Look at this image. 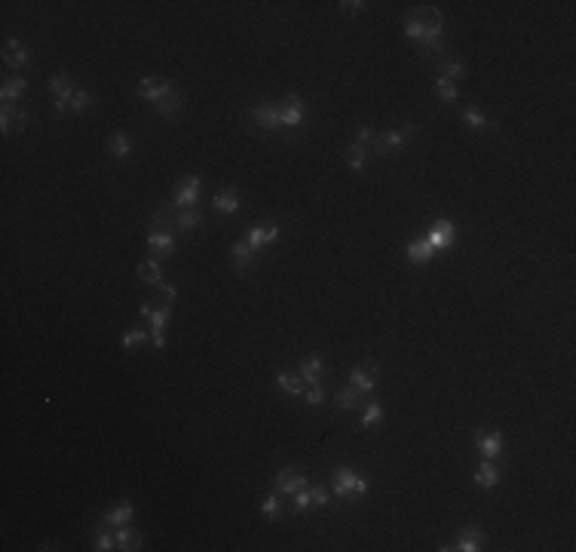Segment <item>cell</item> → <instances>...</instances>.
<instances>
[{"label":"cell","mask_w":576,"mask_h":552,"mask_svg":"<svg viewBox=\"0 0 576 552\" xmlns=\"http://www.w3.org/2000/svg\"><path fill=\"white\" fill-rule=\"evenodd\" d=\"M25 89H28V80H25L22 74L6 77L4 86H0V101H4V105H19V101H22V96H25Z\"/></svg>","instance_id":"obj_22"},{"label":"cell","mask_w":576,"mask_h":552,"mask_svg":"<svg viewBox=\"0 0 576 552\" xmlns=\"http://www.w3.org/2000/svg\"><path fill=\"white\" fill-rule=\"evenodd\" d=\"M114 534H117V549H123V552L144 549V534L141 531L129 528V525H120V528H114Z\"/></svg>","instance_id":"obj_26"},{"label":"cell","mask_w":576,"mask_h":552,"mask_svg":"<svg viewBox=\"0 0 576 552\" xmlns=\"http://www.w3.org/2000/svg\"><path fill=\"white\" fill-rule=\"evenodd\" d=\"M337 6H341L344 9V13H365V9H368V4H365V0H344V4H337Z\"/></svg>","instance_id":"obj_47"},{"label":"cell","mask_w":576,"mask_h":552,"mask_svg":"<svg viewBox=\"0 0 576 552\" xmlns=\"http://www.w3.org/2000/svg\"><path fill=\"white\" fill-rule=\"evenodd\" d=\"M276 240H279V221H273V218L254 221L252 228H249V233H245V242H249L258 255L267 249V245H273Z\"/></svg>","instance_id":"obj_4"},{"label":"cell","mask_w":576,"mask_h":552,"mask_svg":"<svg viewBox=\"0 0 576 552\" xmlns=\"http://www.w3.org/2000/svg\"><path fill=\"white\" fill-rule=\"evenodd\" d=\"M132 516H135V506H132V500H120L117 506H110L105 516H101V525L108 528H120V525H129Z\"/></svg>","instance_id":"obj_18"},{"label":"cell","mask_w":576,"mask_h":552,"mask_svg":"<svg viewBox=\"0 0 576 552\" xmlns=\"http://www.w3.org/2000/svg\"><path fill=\"white\" fill-rule=\"evenodd\" d=\"M304 402L310 405V408H319V405L325 402V387H322V384H310V387L304 390Z\"/></svg>","instance_id":"obj_43"},{"label":"cell","mask_w":576,"mask_h":552,"mask_svg":"<svg viewBox=\"0 0 576 552\" xmlns=\"http://www.w3.org/2000/svg\"><path fill=\"white\" fill-rule=\"evenodd\" d=\"M405 37L408 40H414V44H420V37H423V22H420V16H417V9H411V13L405 16Z\"/></svg>","instance_id":"obj_39"},{"label":"cell","mask_w":576,"mask_h":552,"mask_svg":"<svg viewBox=\"0 0 576 552\" xmlns=\"http://www.w3.org/2000/svg\"><path fill=\"white\" fill-rule=\"evenodd\" d=\"M365 399H368V396H362V393L356 390V387L346 384V387H341V390L334 393V405L341 408V412H362V408H365Z\"/></svg>","instance_id":"obj_20"},{"label":"cell","mask_w":576,"mask_h":552,"mask_svg":"<svg viewBox=\"0 0 576 552\" xmlns=\"http://www.w3.org/2000/svg\"><path fill=\"white\" fill-rule=\"evenodd\" d=\"M475 451H478V457H485V460H497V457H503V451H506V439H503L500 429H478L475 433Z\"/></svg>","instance_id":"obj_9"},{"label":"cell","mask_w":576,"mask_h":552,"mask_svg":"<svg viewBox=\"0 0 576 552\" xmlns=\"http://www.w3.org/2000/svg\"><path fill=\"white\" fill-rule=\"evenodd\" d=\"M472 479H475L478 488H488V491H490V488L500 485V466L493 464V460L481 457V464H478V469H475V476H472Z\"/></svg>","instance_id":"obj_27"},{"label":"cell","mask_w":576,"mask_h":552,"mask_svg":"<svg viewBox=\"0 0 576 552\" xmlns=\"http://www.w3.org/2000/svg\"><path fill=\"white\" fill-rule=\"evenodd\" d=\"M153 111H157L160 117H166V120H175V117H178L181 111H184V96H181L178 89H172L166 98H163V101H157V105H153Z\"/></svg>","instance_id":"obj_29"},{"label":"cell","mask_w":576,"mask_h":552,"mask_svg":"<svg viewBox=\"0 0 576 552\" xmlns=\"http://www.w3.org/2000/svg\"><path fill=\"white\" fill-rule=\"evenodd\" d=\"M463 123H466L469 129H475V132H481V129H497V123L481 114L475 105H466V111H463Z\"/></svg>","instance_id":"obj_32"},{"label":"cell","mask_w":576,"mask_h":552,"mask_svg":"<svg viewBox=\"0 0 576 552\" xmlns=\"http://www.w3.org/2000/svg\"><path fill=\"white\" fill-rule=\"evenodd\" d=\"M249 120L264 132H282V117H279V105H276V101L252 105L249 108Z\"/></svg>","instance_id":"obj_6"},{"label":"cell","mask_w":576,"mask_h":552,"mask_svg":"<svg viewBox=\"0 0 576 552\" xmlns=\"http://www.w3.org/2000/svg\"><path fill=\"white\" fill-rule=\"evenodd\" d=\"M380 421H384V405H380L374 396H368V399H365V408H362V421H359V426H362V429H374Z\"/></svg>","instance_id":"obj_31"},{"label":"cell","mask_w":576,"mask_h":552,"mask_svg":"<svg viewBox=\"0 0 576 552\" xmlns=\"http://www.w3.org/2000/svg\"><path fill=\"white\" fill-rule=\"evenodd\" d=\"M313 491V506H319V509H322V506H328V504H331V488H325V485H313L310 488Z\"/></svg>","instance_id":"obj_44"},{"label":"cell","mask_w":576,"mask_h":552,"mask_svg":"<svg viewBox=\"0 0 576 552\" xmlns=\"http://www.w3.org/2000/svg\"><path fill=\"white\" fill-rule=\"evenodd\" d=\"M344 157H346V166H349V169L362 172V169L368 166V157H371V153H368V148H362V145H356V141H353V145H346Z\"/></svg>","instance_id":"obj_34"},{"label":"cell","mask_w":576,"mask_h":552,"mask_svg":"<svg viewBox=\"0 0 576 552\" xmlns=\"http://www.w3.org/2000/svg\"><path fill=\"white\" fill-rule=\"evenodd\" d=\"M28 61H31V56H28V46H25V44H19L16 37H9L6 44H4V65L19 71V68H25Z\"/></svg>","instance_id":"obj_21"},{"label":"cell","mask_w":576,"mask_h":552,"mask_svg":"<svg viewBox=\"0 0 576 552\" xmlns=\"http://www.w3.org/2000/svg\"><path fill=\"white\" fill-rule=\"evenodd\" d=\"M297 374L307 381V387L310 384H322V374H325V359L322 356H307V359H301V365H297Z\"/></svg>","instance_id":"obj_25"},{"label":"cell","mask_w":576,"mask_h":552,"mask_svg":"<svg viewBox=\"0 0 576 552\" xmlns=\"http://www.w3.org/2000/svg\"><path fill=\"white\" fill-rule=\"evenodd\" d=\"M150 310H153V307H150V304H148V301H144V304H141V307H138V313H141V320H148V313H150Z\"/></svg>","instance_id":"obj_49"},{"label":"cell","mask_w":576,"mask_h":552,"mask_svg":"<svg viewBox=\"0 0 576 552\" xmlns=\"http://www.w3.org/2000/svg\"><path fill=\"white\" fill-rule=\"evenodd\" d=\"M436 249H432V242L426 240V237H420V240H411L408 245H405V258L411 261V264H429L432 258H436Z\"/></svg>","instance_id":"obj_19"},{"label":"cell","mask_w":576,"mask_h":552,"mask_svg":"<svg viewBox=\"0 0 576 552\" xmlns=\"http://www.w3.org/2000/svg\"><path fill=\"white\" fill-rule=\"evenodd\" d=\"M436 92H438V101H441V105H451V101H457V96H460L457 86L451 83L448 77H441V74L436 77Z\"/></svg>","instance_id":"obj_40"},{"label":"cell","mask_w":576,"mask_h":552,"mask_svg":"<svg viewBox=\"0 0 576 552\" xmlns=\"http://www.w3.org/2000/svg\"><path fill=\"white\" fill-rule=\"evenodd\" d=\"M426 240L432 242V249H436V252L451 249V245H454V240H457V224L451 221V218H436V221L429 224Z\"/></svg>","instance_id":"obj_11"},{"label":"cell","mask_w":576,"mask_h":552,"mask_svg":"<svg viewBox=\"0 0 576 552\" xmlns=\"http://www.w3.org/2000/svg\"><path fill=\"white\" fill-rule=\"evenodd\" d=\"M28 126V111L22 105H4L0 108V132L9 136V132H22Z\"/></svg>","instance_id":"obj_17"},{"label":"cell","mask_w":576,"mask_h":552,"mask_svg":"<svg viewBox=\"0 0 576 552\" xmlns=\"http://www.w3.org/2000/svg\"><path fill=\"white\" fill-rule=\"evenodd\" d=\"M89 108H96V96H92L89 89H77L74 98H71V105H68V111L71 114H86Z\"/></svg>","instance_id":"obj_36"},{"label":"cell","mask_w":576,"mask_h":552,"mask_svg":"<svg viewBox=\"0 0 576 552\" xmlns=\"http://www.w3.org/2000/svg\"><path fill=\"white\" fill-rule=\"evenodd\" d=\"M307 485L310 482H307V473L301 466H282L279 473H276V479H273V491H279L282 497H292Z\"/></svg>","instance_id":"obj_7"},{"label":"cell","mask_w":576,"mask_h":552,"mask_svg":"<svg viewBox=\"0 0 576 552\" xmlns=\"http://www.w3.org/2000/svg\"><path fill=\"white\" fill-rule=\"evenodd\" d=\"M169 320H172V304H163V307H153V310L148 313V322H150V329H157V332H166V325H169Z\"/></svg>","instance_id":"obj_38"},{"label":"cell","mask_w":576,"mask_h":552,"mask_svg":"<svg viewBox=\"0 0 576 552\" xmlns=\"http://www.w3.org/2000/svg\"><path fill=\"white\" fill-rule=\"evenodd\" d=\"M175 86H172V80H166V77H141L138 83H135V92L144 98V101H150V105H157V101H163L169 96Z\"/></svg>","instance_id":"obj_14"},{"label":"cell","mask_w":576,"mask_h":552,"mask_svg":"<svg viewBox=\"0 0 576 552\" xmlns=\"http://www.w3.org/2000/svg\"><path fill=\"white\" fill-rule=\"evenodd\" d=\"M485 543H488L485 531H481L478 525H466L457 534L454 543H445V546H438V549L441 552H451V549H457V552H478V549H485Z\"/></svg>","instance_id":"obj_8"},{"label":"cell","mask_w":576,"mask_h":552,"mask_svg":"<svg viewBox=\"0 0 576 552\" xmlns=\"http://www.w3.org/2000/svg\"><path fill=\"white\" fill-rule=\"evenodd\" d=\"M200 184H202L200 175H187V178H181V181H178V188H175V197H172L169 206H172V209H193V206L200 203Z\"/></svg>","instance_id":"obj_10"},{"label":"cell","mask_w":576,"mask_h":552,"mask_svg":"<svg viewBox=\"0 0 576 552\" xmlns=\"http://www.w3.org/2000/svg\"><path fill=\"white\" fill-rule=\"evenodd\" d=\"M153 292H157V298H160L163 304H175V298H178V289H175L172 282H166V280H163Z\"/></svg>","instance_id":"obj_45"},{"label":"cell","mask_w":576,"mask_h":552,"mask_svg":"<svg viewBox=\"0 0 576 552\" xmlns=\"http://www.w3.org/2000/svg\"><path fill=\"white\" fill-rule=\"evenodd\" d=\"M212 206H215V212H221V215H236L242 209V197L233 188H224V190H218L212 197Z\"/></svg>","instance_id":"obj_23"},{"label":"cell","mask_w":576,"mask_h":552,"mask_svg":"<svg viewBox=\"0 0 576 552\" xmlns=\"http://www.w3.org/2000/svg\"><path fill=\"white\" fill-rule=\"evenodd\" d=\"M148 249L150 258L169 261L175 255V230H148Z\"/></svg>","instance_id":"obj_15"},{"label":"cell","mask_w":576,"mask_h":552,"mask_svg":"<svg viewBox=\"0 0 576 552\" xmlns=\"http://www.w3.org/2000/svg\"><path fill=\"white\" fill-rule=\"evenodd\" d=\"M261 516L264 518H270V521H276L282 516V494L279 491H270V494L264 497V504H261Z\"/></svg>","instance_id":"obj_35"},{"label":"cell","mask_w":576,"mask_h":552,"mask_svg":"<svg viewBox=\"0 0 576 552\" xmlns=\"http://www.w3.org/2000/svg\"><path fill=\"white\" fill-rule=\"evenodd\" d=\"M292 504H294V513H307V509L313 506V491H310V485L301 488L297 494H292Z\"/></svg>","instance_id":"obj_42"},{"label":"cell","mask_w":576,"mask_h":552,"mask_svg":"<svg viewBox=\"0 0 576 552\" xmlns=\"http://www.w3.org/2000/svg\"><path fill=\"white\" fill-rule=\"evenodd\" d=\"M135 273H138V280H141L144 285H150V289H157V285L163 282V267H160L157 258H144L138 267H135Z\"/></svg>","instance_id":"obj_30"},{"label":"cell","mask_w":576,"mask_h":552,"mask_svg":"<svg viewBox=\"0 0 576 552\" xmlns=\"http://www.w3.org/2000/svg\"><path fill=\"white\" fill-rule=\"evenodd\" d=\"M49 92H53V111L56 114H65L71 98H74V92H77L74 77H71L68 71H56V74L49 77Z\"/></svg>","instance_id":"obj_3"},{"label":"cell","mask_w":576,"mask_h":552,"mask_svg":"<svg viewBox=\"0 0 576 552\" xmlns=\"http://www.w3.org/2000/svg\"><path fill=\"white\" fill-rule=\"evenodd\" d=\"M276 105H279L282 129H297L307 120V114H310V111H307V101L301 96H294V92H292V96H282Z\"/></svg>","instance_id":"obj_5"},{"label":"cell","mask_w":576,"mask_h":552,"mask_svg":"<svg viewBox=\"0 0 576 552\" xmlns=\"http://www.w3.org/2000/svg\"><path fill=\"white\" fill-rule=\"evenodd\" d=\"M144 341H148V332L141 329V325H135V329H129L126 334H123V350H135V347H141Z\"/></svg>","instance_id":"obj_41"},{"label":"cell","mask_w":576,"mask_h":552,"mask_svg":"<svg viewBox=\"0 0 576 552\" xmlns=\"http://www.w3.org/2000/svg\"><path fill=\"white\" fill-rule=\"evenodd\" d=\"M331 494L337 500H362L368 494V476H359L353 466H334L331 469Z\"/></svg>","instance_id":"obj_1"},{"label":"cell","mask_w":576,"mask_h":552,"mask_svg":"<svg viewBox=\"0 0 576 552\" xmlns=\"http://www.w3.org/2000/svg\"><path fill=\"white\" fill-rule=\"evenodd\" d=\"M92 549H96V552H110V549H117V534H114V528H108V525H101V521H96V528H92Z\"/></svg>","instance_id":"obj_28"},{"label":"cell","mask_w":576,"mask_h":552,"mask_svg":"<svg viewBox=\"0 0 576 552\" xmlns=\"http://www.w3.org/2000/svg\"><path fill=\"white\" fill-rule=\"evenodd\" d=\"M377 374L380 368L374 362H365V365H353L349 368V387H356L362 396H374V387H377Z\"/></svg>","instance_id":"obj_12"},{"label":"cell","mask_w":576,"mask_h":552,"mask_svg":"<svg viewBox=\"0 0 576 552\" xmlns=\"http://www.w3.org/2000/svg\"><path fill=\"white\" fill-rule=\"evenodd\" d=\"M438 71H441V77L451 80V83L466 77V65H463L460 58H451V56H441V58H438Z\"/></svg>","instance_id":"obj_33"},{"label":"cell","mask_w":576,"mask_h":552,"mask_svg":"<svg viewBox=\"0 0 576 552\" xmlns=\"http://www.w3.org/2000/svg\"><path fill=\"white\" fill-rule=\"evenodd\" d=\"M371 141H374V129L371 126H365V123H362V126H356V145L368 148Z\"/></svg>","instance_id":"obj_46"},{"label":"cell","mask_w":576,"mask_h":552,"mask_svg":"<svg viewBox=\"0 0 576 552\" xmlns=\"http://www.w3.org/2000/svg\"><path fill=\"white\" fill-rule=\"evenodd\" d=\"M150 344H153V350H166V332L150 329Z\"/></svg>","instance_id":"obj_48"},{"label":"cell","mask_w":576,"mask_h":552,"mask_svg":"<svg viewBox=\"0 0 576 552\" xmlns=\"http://www.w3.org/2000/svg\"><path fill=\"white\" fill-rule=\"evenodd\" d=\"M163 212L169 215L175 233H178V230L190 233V230H200V228H202V209H200V206H193V209H172V206H163Z\"/></svg>","instance_id":"obj_13"},{"label":"cell","mask_w":576,"mask_h":552,"mask_svg":"<svg viewBox=\"0 0 576 552\" xmlns=\"http://www.w3.org/2000/svg\"><path fill=\"white\" fill-rule=\"evenodd\" d=\"M108 150H110V157H114V160H126L129 153H132V141H129V136H123V132L110 136Z\"/></svg>","instance_id":"obj_37"},{"label":"cell","mask_w":576,"mask_h":552,"mask_svg":"<svg viewBox=\"0 0 576 552\" xmlns=\"http://www.w3.org/2000/svg\"><path fill=\"white\" fill-rule=\"evenodd\" d=\"M417 136V126H402V129H386L374 136V141L368 145V153H374V157H393L396 150L405 148L408 138Z\"/></svg>","instance_id":"obj_2"},{"label":"cell","mask_w":576,"mask_h":552,"mask_svg":"<svg viewBox=\"0 0 576 552\" xmlns=\"http://www.w3.org/2000/svg\"><path fill=\"white\" fill-rule=\"evenodd\" d=\"M273 381H276V387L285 393V396H304V390H307V381L297 372H276L273 374Z\"/></svg>","instance_id":"obj_24"},{"label":"cell","mask_w":576,"mask_h":552,"mask_svg":"<svg viewBox=\"0 0 576 552\" xmlns=\"http://www.w3.org/2000/svg\"><path fill=\"white\" fill-rule=\"evenodd\" d=\"M230 261H233V270L236 273H249V270L258 267V252H254L245 240H236L230 245Z\"/></svg>","instance_id":"obj_16"}]
</instances>
